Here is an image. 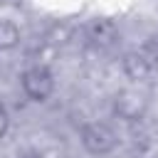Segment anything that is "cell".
<instances>
[{"instance_id":"1","label":"cell","mask_w":158,"mask_h":158,"mask_svg":"<svg viewBox=\"0 0 158 158\" xmlns=\"http://www.w3.org/2000/svg\"><path fill=\"white\" fill-rule=\"evenodd\" d=\"M20 86H22V94L27 99H32V101H47L54 94V74L44 64L27 67L20 74Z\"/></svg>"},{"instance_id":"2","label":"cell","mask_w":158,"mask_h":158,"mask_svg":"<svg viewBox=\"0 0 158 158\" xmlns=\"http://www.w3.org/2000/svg\"><path fill=\"white\" fill-rule=\"evenodd\" d=\"M79 141H81L84 151H89L91 156H106L116 146V133L106 123L91 121V123H84V128L79 133Z\"/></svg>"},{"instance_id":"8","label":"cell","mask_w":158,"mask_h":158,"mask_svg":"<svg viewBox=\"0 0 158 158\" xmlns=\"http://www.w3.org/2000/svg\"><path fill=\"white\" fill-rule=\"evenodd\" d=\"M15 158H42L40 153H35V151H20Z\"/></svg>"},{"instance_id":"7","label":"cell","mask_w":158,"mask_h":158,"mask_svg":"<svg viewBox=\"0 0 158 158\" xmlns=\"http://www.w3.org/2000/svg\"><path fill=\"white\" fill-rule=\"evenodd\" d=\"M7 128H10V114H7V111L0 106V138H5Z\"/></svg>"},{"instance_id":"6","label":"cell","mask_w":158,"mask_h":158,"mask_svg":"<svg viewBox=\"0 0 158 158\" xmlns=\"http://www.w3.org/2000/svg\"><path fill=\"white\" fill-rule=\"evenodd\" d=\"M20 44V27L12 20H0V52H10Z\"/></svg>"},{"instance_id":"4","label":"cell","mask_w":158,"mask_h":158,"mask_svg":"<svg viewBox=\"0 0 158 158\" xmlns=\"http://www.w3.org/2000/svg\"><path fill=\"white\" fill-rule=\"evenodd\" d=\"M86 35H89V40H91V44H96V47H111L116 40H118V27H116V22L114 20H109V17H96V20H91L89 22V30H86Z\"/></svg>"},{"instance_id":"3","label":"cell","mask_w":158,"mask_h":158,"mask_svg":"<svg viewBox=\"0 0 158 158\" xmlns=\"http://www.w3.org/2000/svg\"><path fill=\"white\" fill-rule=\"evenodd\" d=\"M114 109H116V114H118L121 118L136 121V118H141L143 111H146V99H143L138 91H121V94H116V99H114Z\"/></svg>"},{"instance_id":"5","label":"cell","mask_w":158,"mask_h":158,"mask_svg":"<svg viewBox=\"0 0 158 158\" xmlns=\"http://www.w3.org/2000/svg\"><path fill=\"white\" fill-rule=\"evenodd\" d=\"M121 67H123V74L128 79H133V81H141L153 72V62H151V57L146 52H128L123 57Z\"/></svg>"}]
</instances>
